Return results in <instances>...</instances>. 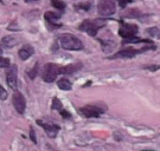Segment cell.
Returning <instances> with one entry per match:
<instances>
[{
    "instance_id": "2e32d148",
    "label": "cell",
    "mask_w": 160,
    "mask_h": 151,
    "mask_svg": "<svg viewBox=\"0 0 160 151\" xmlns=\"http://www.w3.org/2000/svg\"><path fill=\"white\" fill-rule=\"evenodd\" d=\"M51 4L56 10H59V11H64L67 7L65 2H63L62 0H51Z\"/></svg>"
},
{
    "instance_id": "4fadbf2b",
    "label": "cell",
    "mask_w": 160,
    "mask_h": 151,
    "mask_svg": "<svg viewBox=\"0 0 160 151\" xmlns=\"http://www.w3.org/2000/svg\"><path fill=\"white\" fill-rule=\"evenodd\" d=\"M33 53H34V49L31 45H24L23 47L19 50V52H18L19 58H20L22 60H28Z\"/></svg>"
},
{
    "instance_id": "7402d4cb",
    "label": "cell",
    "mask_w": 160,
    "mask_h": 151,
    "mask_svg": "<svg viewBox=\"0 0 160 151\" xmlns=\"http://www.w3.org/2000/svg\"><path fill=\"white\" fill-rule=\"evenodd\" d=\"M10 66V60L7 58L0 57V67H7Z\"/></svg>"
},
{
    "instance_id": "cb8c5ba5",
    "label": "cell",
    "mask_w": 160,
    "mask_h": 151,
    "mask_svg": "<svg viewBox=\"0 0 160 151\" xmlns=\"http://www.w3.org/2000/svg\"><path fill=\"white\" fill-rule=\"evenodd\" d=\"M30 137H31V140L33 142L34 144H37V139H36V134H34V130L31 128L30 129Z\"/></svg>"
},
{
    "instance_id": "83f0119b",
    "label": "cell",
    "mask_w": 160,
    "mask_h": 151,
    "mask_svg": "<svg viewBox=\"0 0 160 151\" xmlns=\"http://www.w3.org/2000/svg\"><path fill=\"white\" fill-rule=\"evenodd\" d=\"M26 2H30V1H36V0H25Z\"/></svg>"
},
{
    "instance_id": "603a6c76",
    "label": "cell",
    "mask_w": 160,
    "mask_h": 151,
    "mask_svg": "<svg viewBox=\"0 0 160 151\" xmlns=\"http://www.w3.org/2000/svg\"><path fill=\"white\" fill-rule=\"evenodd\" d=\"M115 1H118V4L120 5L121 8H125L128 4H131V2H133V0H115Z\"/></svg>"
},
{
    "instance_id": "52a82bcc",
    "label": "cell",
    "mask_w": 160,
    "mask_h": 151,
    "mask_svg": "<svg viewBox=\"0 0 160 151\" xmlns=\"http://www.w3.org/2000/svg\"><path fill=\"white\" fill-rule=\"evenodd\" d=\"M116 11L115 0H98L97 4V12L102 17H109L113 16Z\"/></svg>"
},
{
    "instance_id": "277c9868",
    "label": "cell",
    "mask_w": 160,
    "mask_h": 151,
    "mask_svg": "<svg viewBox=\"0 0 160 151\" xmlns=\"http://www.w3.org/2000/svg\"><path fill=\"white\" fill-rule=\"evenodd\" d=\"M108 110V106L106 104H88L86 106L80 107L78 111L81 112L82 116H84L87 118H97L100 117L102 113Z\"/></svg>"
},
{
    "instance_id": "e0dca14e",
    "label": "cell",
    "mask_w": 160,
    "mask_h": 151,
    "mask_svg": "<svg viewBox=\"0 0 160 151\" xmlns=\"http://www.w3.org/2000/svg\"><path fill=\"white\" fill-rule=\"evenodd\" d=\"M63 107V104H62V101L58 99L57 97H53V99H52V105H51V109L52 110H61Z\"/></svg>"
},
{
    "instance_id": "3957f363",
    "label": "cell",
    "mask_w": 160,
    "mask_h": 151,
    "mask_svg": "<svg viewBox=\"0 0 160 151\" xmlns=\"http://www.w3.org/2000/svg\"><path fill=\"white\" fill-rule=\"evenodd\" d=\"M106 22H107V19H94V20L87 19L84 21H82L78 30L82 32H87L92 37H96L98 30L102 28L106 25Z\"/></svg>"
},
{
    "instance_id": "ac0fdd59",
    "label": "cell",
    "mask_w": 160,
    "mask_h": 151,
    "mask_svg": "<svg viewBox=\"0 0 160 151\" xmlns=\"http://www.w3.org/2000/svg\"><path fill=\"white\" fill-rule=\"evenodd\" d=\"M38 68H39V63H36V64H34V66H33V68L29 71V77H30V78H31V79L36 78V76L38 74Z\"/></svg>"
},
{
    "instance_id": "d4e9b609",
    "label": "cell",
    "mask_w": 160,
    "mask_h": 151,
    "mask_svg": "<svg viewBox=\"0 0 160 151\" xmlns=\"http://www.w3.org/2000/svg\"><path fill=\"white\" fill-rule=\"evenodd\" d=\"M146 70H149V71H157L160 68V65H154V66H145Z\"/></svg>"
},
{
    "instance_id": "d6986e66",
    "label": "cell",
    "mask_w": 160,
    "mask_h": 151,
    "mask_svg": "<svg viewBox=\"0 0 160 151\" xmlns=\"http://www.w3.org/2000/svg\"><path fill=\"white\" fill-rule=\"evenodd\" d=\"M147 32H148L149 35H152L153 38H154V37L160 38V30L158 27H149L148 30H147Z\"/></svg>"
},
{
    "instance_id": "5bb4252c",
    "label": "cell",
    "mask_w": 160,
    "mask_h": 151,
    "mask_svg": "<svg viewBox=\"0 0 160 151\" xmlns=\"http://www.w3.org/2000/svg\"><path fill=\"white\" fill-rule=\"evenodd\" d=\"M17 44H18V39L16 37H13V35L4 37L2 40H1V45L4 47H7V49H12V47H14Z\"/></svg>"
},
{
    "instance_id": "8992f818",
    "label": "cell",
    "mask_w": 160,
    "mask_h": 151,
    "mask_svg": "<svg viewBox=\"0 0 160 151\" xmlns=\"http://www.w3.org/2000/svg\"><path fill=\"white\" fill-rule=\"evenodd\" d=\"M59 68L61 66L57 64H53V63H49L45 64L43 67V72H42V78L46 83H53L56 79H57L58 74L59 73Z\"/></svg>"
},
{
    "instance_id": "6da1fadb",
    "label": "cell",
    "mask_w": 160,
    "mask_h": 151,
    "mask_svg": "<svg viewBox=\"0 0 160 151\" xmlns=\"http://www.w3.org/2000/svg\"><path fill=\"white\" fill-rule=\"evenodd\" d=\"M120 27H119V35L122 40V45L132 44V43H148V44H153L152 40L148 39H138L137 34L139 32V27L135 24H129L123 20H119Z\"/></svg>"
},
{
    "instance_id": "44dd1931",
    "label": "cell",
    "mask_w": 160,
    "mask_h": 151,
    "mask_svg": "<svg viewBox=\"0 0 160 151\" xmlns=\"http://www.w3.org/2000/svg\"><path fill=\"white\" fill-rule=\"evenodd\" d=\"M7 97H8L7 91L0 85V99H1V101H5V99H7Z\"/></svg>"
},
{
    "instance_id": "ba28073f",
    "label": "cell",
    "mask_w": 160,
    "mask_h": 151,
    "mask_svg": "<svg viewBox=\"0 0 160 151\" xmlns=\"http://www.w3.org/2000/svg\"><path fill=\"white\" fill-rule=\"evenodd\" d=\"M18 67L17 65H10L6 70V82L11 89L16 90L18 85Z\"/></svg>"
},
{
    "instance_id": "8fae6325",
    "label": "cell",
    "mask_w": 160,
    "mask_h": 151,
    "mask_svg": "<svg viewBox=\"0 0 160 151\" xmlns=\"http://www.w3.org/2000/svg\"><path fill=\"white\" fill-rule=\"evenodd\" d=\"M81 68H82V63H75V64H70L67 66H61L59 73L64 76H69V74H74L75 72L80 71Z\"/></svg>"
},
{
    "instance_id": "4316f807",
    "label": "cell",
    "mask_w": 160,
    "mask_h": 151,
    "mask_svg": "<svg viewBox=\"0 0 160 151\" xmlns=\"http://www.w3.org/2000/svg\"><path fill=\"white\" fill-rule=\"evenodd\" d=\"M2 56V50H1V46H0V57Z\"/></svg>"
},
{
    "instance_id": "9a60e30c",
    "label": "cell",
    "mask_w": 160,
    "mask_h": 151,
    "mask_svg": "<svg viewBox=\"0 0 160 151\" xmlns=\"http://www.w3.org/2000/svg\"><path fill=\"white\" fill-rule=\"evenodd\" d=\"M57 85H58V87H59L61 90H63V91H70V90L72 89V84H71V82H70L68 78H65V77L59 79Z\"/></svg>"
},
{
    "instance_id": "5b68a950",
    "label": "cell",
    "mask_w": 160,
    "mask_h": 151,
    "mask_svg": "<svg viewBox=\"0 0 160 151\" xmlns=\"http://www.w3.org/2000/svg\"><path fill=\"white\" fill-rule=\"evenodd\" d=\"M147 50H155V45H151V46H147V47H143V49H140V50H137V49H125V50H120L118 52H115L113 56L108 57V59H131V58H134V57L139 54V53H142Z\"/></svg>"
},
{
    "instance_id": "484cf974",
    "label": "cell",
    "mask_w": 160,
    "mask_h": 151,
    "mask_svg": "<svg viewBox=\"0 0 160 151\" xmlns=\"http://www.w3.org/2000/svg\"><path fill=\"white\" fill-rule=\"evenodd\" d=\"M61 115H62V117L63 118H69L70 117V113L68 111H65V110H62L61 109Z\"/></svg>"
},
{
    "instance_id": "30bf717a",
    "label": "cell",
    "mask_w": 160,
    "mask_h": 151,
    "mask_svg": "<svg viewBox=\"0 0 160 151\" xmlns=\"http://www.w3.org/2000/svg\"><path fill=\"white\" fill-rule=\"evenodd\" d=\"M37 124L38 125H40L43 129L45 130L46 134L50 137V138H55L56 136L58 134V131L61 130V128L58 126V125H56V124L53 123H44V122H42V120H37Z\"/></svg>"
},
{
    "instance_id": "7c38bea8",
    "label": "cell",
    "mask_w": 160,
    "mask_h": 151,
    "mask_svg": "<svg viewBox=\"0 0 160 151\" xmlns=\"http://www.w3.org/2000/svg\"><path fill=\"white\" fill-rule=\"evenodd\" d=\"M44 18H45L46 21L49 22L52 27H61L62 26L61 24H58V19L61 18V16L57 14V13H55V12H45Z\"/></svg>"
},
{
    "instance_id": "7a4b0ae2",
    "label": "cell",
    "mask_w": 160,
    "mask_h": 151,
    "mask_svg": "<svg viewBox=\"0 0 160 151\" xmlns=\"http://www.w3.org/2000/svg\"><path fill=\"white\" fill-rule=\"evenodd\" d=\"M58 41L64 50L80 51L83 49V43L77 37L70 33H63L58 35Z\"/></svg>"
},
{
    "instance_id": "ffe728a7",
    "label": "cell",
    "mask_w": 160,
    "mask_h": 151,
    "mask_svg": "<svg viewBox=\"0 0 160 151\" xmlns=\"http://www.w3.org/2000/svg\"><path fill=\"white\" fill-rule=\"evenodd\" d=\"M90 2H82V4H78V5L75 6V8H78V10H84V11H89L90 10Z\"/></svg>"
},
{
    "instance_id": "9c48e42d",
    "label": "cell",
    "mask_w": 160,
    "mask_h": 151,
    "mask_svg": "<svg viewBox=\"0 0 160 151\" xmlns=\"http://www.w3.org/2000/svg\"><path fill=\"white\" fill-rule=\"evenodd\" d=\"M12 103H13V106L17 110L18 113H20V115L24 113L25 107H26V101L19 91H14V93L12 95Z\"/></svg>"
}]
</instances>
